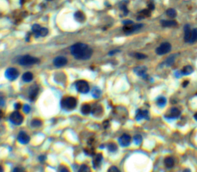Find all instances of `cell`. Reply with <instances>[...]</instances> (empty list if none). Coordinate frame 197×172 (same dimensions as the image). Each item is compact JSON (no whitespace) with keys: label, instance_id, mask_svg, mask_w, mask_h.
Wrapping results in <instances>:
<instances>
[{"label":"cell","instance_id":"44dd1931","mask_svg":"<svg viewBox=\"0 0 197 172\" xmlns=\"http://www.w3.org/2000/svg\"><path fill=\"white\" fill-rule=\"evenodd\" d=\"M164 164L165 166L168 168H171L174 166V160L171 157H167L164 160Z\"/></svg>","mask_w":197,"mask_h":172},{"label":"cell","instance_id":"f1b7e54d","mask_svg":"<svg viewBox=\"0 0 197 172\" xmlns=\"http://www.w3.org/2000/svg\"><path fill=\"white\" fill-rule=\"evenodd\" d=\"M166 15L170 17V18H175V17L176 16V11L175 10L174 8H169V9H167L166 12Z\"/></svg>","mask_w":197,"mask_h":172},{"label":"cell","instance_id":"c3c4849f","mask_svg":"<svg viewBox=\"0 0 197 172\" xmlns=\"http://www.w3.org/2000/svg\"><path fill=\"white\" fill-rule=\"evenodd\" d=\"M0 172H3V168L1 165H0Z\"/></svg>","mask_w":197,"mask_h":172},{"label":"cell","instance_id":"6da1fadb","mask_svg":"<svg viewBox=\"0 0 197 172\" xmlns=\"http://www.w3.org/2000/svg\"><path fill=\"white\" fill-rule=\"evenodd\" d=\"M71 53L76 59L86 60L92 57V50L88 45L79 42L71 46Z\"/></svg>","mask_w":197,"mask_h":172},{"label":"cell","instance_id":"f907efd6","mask_svg":"<svg viewBox=\"0 0 197 172\" xmlns=\"http://www.w3.org/2000/svg\"><path fill=\"white\" fill-rule=\"evenodd\" d=\"M194 118H195L196 120H197V113H196L195 115H194Z\"/></svg>","mask_w":197,"mask_h":172},{"label":"cell","instance_id":"5b68a950","mask_svg":"<svg viewBox=\"0 0 197 172\" xmlns=\"http://www.w3.org/2000/svg\"><path fill=\"white\" fill-rule=\"evenodd\" d=\"M171 48H172V46H171V44H170V42H163L162 44H160V46H158L157 48H156L155 52L159 56L165 55L171 51Z\"/></svg>","mask_w":197,"mask_h":172},{"label":"cell","instance_id":"7c38bea8","mask_svg":"<svg viewBox=\"0 0 197 172\" xmlns=\"http://www.w3.org/2000/svg\"><path fill=\"white\" fill-rule=\"evenodd\" d=\"M30 137L28 134H26L25 132H20L19 133V136H18V141H19V143L21 144H28L30 142Z\"/></svg>","mask_w":197,"mask_h":172},{"label":"cell","instance_id":"3957f363","mask_svg":"<svg viewBox=\"0 0 197 172\" xmlns=\"http://www.w3.org/2000/svg\"><path fill=\"white\" fill-rule=\"evenodd\" d=\"M39 62L38 58L31 57L30 55H25L24 57H21L19 59V63L23 66H31Z\"/></svg>","mask_w":197,"mask_h":172},{"label":"cell","instance_id":"1f68e13d","mask_svg":"<svg viewBox=\"0 0 197 172\" xmlns=\"http://www.w3.org/2000/svg\"><path fill=\"white\" fill-rule=\"evenodd\" d=\"M101 95V91L98 88H95L92 91V96L96 98H98V97H100Z\"/></svg>","mask_w":197,"mask_h":172},{"label":"cell","instance_id":"4dcf8cb0","mask_svg":"<svg viewBox=\"0 0 197 172\" xmlns=\"http://www.w3.org/2000/svg\"><path fill=\"white\" fill-rule=\"evenodd\" d=\"M79 172H91V170L89 166L86 165V164H83V165L80 167Z\"/></svg>","mask_w":197,"mask_h":172},{"label":"cell","instance_id":"7bdbcfd3","mask_svg":"<svg viewBox=\"0 0 197 172\" xmlns=\"http://www.w3.org/2000/svg\"><path fill=\"white\" fill-rule=\"evenodd\" d=\"M4 99H2L0 97V106H2V105H4Z\"/></svg>","mask_w":197,"mask_h":172},{"label":"cell","instance_id":"277c9868","mask_svg":"<svg viewBox=\"0 0 197 172\" xmlns=\"http://www.w3.org/2000/svg\"><path fill=\"white\" fill-rule=\"evenodd\" d=\"M62 106L65 110H72L76 106V100L72 97H66L62 101Z\"/></svg>","mask_w":197,"mask_h":172},{"label":"cell","instance_id":"5bb4252c","mask_svg":"<svg viewBox=\"0 0 197 172\" xmlns=\"http://www.w3.org/2000/svg\"><path fill=\"white\" fill-rule=\"evenodd\" d=\"M151 16V11L149 10V8L147 9H143L141 12H139L137 16V19L138 20H140V19H143L144 18H147V17H150Z\"/></svg>","mask_w":197,"mask_h":172},{"label":"cell","instance_id":"cb8c5ba5","mask_svg":"<svg viewBox=\"0 0 197 172\" xmlns=\"http://www.w3.org/2000/svg\"><path fill=\"white\" fill-rule=\"evenodd\" d=\"M182 75H189L193 72V68L191 66H186L181 70Z\"/></svg>","mask_w":197,"mask_h":172},{"label":"cell","instance_id":"e0dca14e","mask_svg":"<svg viewBox=\"0 0 197 172\" xmlns=\"http://www.w3.org/2000/svg\"><path fill=\"white\" fill-rule=\"evenodd\" d=\"M74 18L76 21L81 23H84L86 20V16L82 12H80V11H78L74 14Z\"/></svg>","mask_w":197,"mask_h":172},{"label":"cell","instance_id":"ac0fdd59","mask_svg":"<svg viewBox=\"0 0 197 172\" xmlns=\"http://www.w3.org/2000/svg\"><path fill=\"white\" fill-rule=\"evenodd\" d=\"M191 34H192V31L189 27V25L187 24L184 27V40L186 42H189V40H190Z\"/></svg>","mask_w":197,"mask_h":172},{"label":"cell","instance_id":"8992f818","mask_svg":"<svg viewBox=\"0 0 197 172\" xmlns=\"http://www.w3.org/2000/svg\"><path fill=\"white\" fill-rule=\"evenodd\" d=\"M76 90L82 93H87L89 91V86L86 80H78L76 83Z\"/></svg>","mask_w":197,"mask_h":172},{"label":"cell","instance_id":"9c48e42d","mask_svg":"<svg viewBox=\"0 0 197 172\" xmlns=\"http://www.w3.org/2000/svg\"><path fill=\"white\" fill-rule=\"evenodd\" d=\"M67 62L68 60L65 57H58L54 59L53 63H54V65L56 67H64L65 65H66Z\"/></svg>","mask_w":197,"mask_h":172},{"label":"cell","instance_id":"836d02e7","mask_svg":"<svg viewBox=\"0 0 197 172\" xmlns=\"http://www.w3.org/2000/svg\"><path fill=\"white\" fill-rule=\"evenodd\" d=\"M42 125V121L40 120H33L32 121V126L35 127H40Z\"/></svg>","mask_w":197,"mask_h":172},{"label":"cell","instance_id":"30bf717a","mask_svg":"<svg viewBox=\"0 0 197 172\" xmlns=\"http://www.w3.org/2000/svg\"><path fill=\"white\" fill-rule=\"evenodd\" d=\"M131 142V137L128 134H123L120 137V143L122 147H127Z\"/></svg>","mask_w":197,"mask_h":172},{"label":"cell","instance_id":"d590c367","mask_svg":"<svg viewBox=\"0 0 197 172\" xmlns=\"http://www.w3.org/2000/svg\"><path fill=\"white\" fill-rule=\"evenodd\" d=\"M134 57L138 59H146V56L143 53H140V52H136V53H135Z\"/></svg>","mask_w":197,"mask_h":172},{"label":"cell","instance_id":"8fae6325","mask_svg":"<svg viewBox=\"0 0 197 172\" xmlns=\"http://www.w3.org/2000/svg\"><path fill=\"white\" fill-rule=\"evenodd\" d=\"M136 119L137 120H140L142 119H149V112L147 110H137L136 115Z\"/></svg>","mask_w":197,"mask_h":172},{"label":"cell","instance_id":"d6a6232c","mask_svg":"<svg viewBox=\"0 0 197 172\" xmlns=\"http://www.w3.org/2000/svg\"><path fill=\"white\" fill-rule=\"evenodd\" d=\"M174 59H175V55H173V56L172 55L171 57H170L167 59H166V64L167 66H171L172 63H173V62H174Z\"/></svg>","mask_w":197,"mask_h":172},{"label":"cell","instance_id":"f35d334b","mask_svg":"<svg viewBox=\"0 0 197 172\" xmlns=\"http://www.w3.org/2000/svg\"><path fill=\"white\" fill-rule=\"evenodd\" d=\"M23 111L25 113H29L30 111V107L28 104H25L23 106Z\"/></svg>","mask_w":197,"mask_h":172},{"label":"cell","instance_id":"83f0119b","mask_svg":"<svg viewBox=\"0 0 197 172\" xmlns=\"http://www.w3.org/2000/svg\"><path fill=\"white\" fill-rule=\"evenodd\" d=\"M166 103V99L163 97H160L158 98L156 101V104L158 105V107H163Z\"/></svg>","mask_w":197,"mask_h":172},{"label":"cell","instance_id":"7dc6e473","mask_svg":"<svg viewBox=\"0 0 197 172\" xmlns=\"http://www.w3.org/2000/svg\"><path fill=\"white\" fill-rule=\"evenodd\" d=\"M2 117H3V113H2V111L0 110V119H2Z\"/></svg>","mask_w":197,"mask_h":172},{"label":"cell","instance_id":"b9f144b4","mask_svg":"<svg viewBox=\"0 0 197 172\" xmlns=\"http://www.w3.org/2000/svg\"><path fill=\"white\" fill-rule=\"evenodd\" d=\"M21 107H22L21 104H20V103H15V108H16L17 110L20 109V108H21Z\"/></svg>","mask_w":197,"mask_h":172},{"label":"cell","instance_id":"8d00e7d4","mask_svg":"<svg viewBox=\"0 0 197 172\" xmlns=\"http://www.w3.org/2000/svg\"><path fill=\"white\" fill-rule=\"evenodd\" d=\"M108 172H121L120 170H119V168H117L115 166H112L111 168H109Z\"/></svg>","mask_w":197,"mask_h":172},{"label":"cell","instance_id":"816d5d0a","mask_svg":"<svg viewBox=\"0 0 197 172\" xmlns=\"http://www.w3.org/2000/svg\"><path fill=\"white\" fill-rule=\"evenodd\" d=\"M47 1H53V0H47Z\"/></svg>","mask_w":197,"mask_h":172},{"label":"cell","instance_id":"2e32d148","mask_svg":"<svg viewBox=\"0 0 197 172\" xmlns=\"http://www.w3.org/2000/svg\"><path fill=\"white\" fill-rule=\"evenodd\" d=\"M160 23L163 27H176L177 25V22L175 20H162Z\"/></svg>","mask_w":197,"mask_h":172},{"label":"cell","instance_id":"ab89813d","mask_svg":"<svg viewBox=\"0 0 197 172\" xmlns=\"http://www.w3.org/2000/svg\"><path fill=\"white\" fill-rule=\"evenodd\" d=\"M86 153H87L89 155H92L94 154V150L92 148H89V149H86Z\"/></svg>","mask_w":197,"mask_h":172},{"label":"cell","instance_id":"ffe728a7","mask_svg":"<svg viewBox=\"0 0 197 172\" xmlns=\"http://www.w3.org/2000/svg\"><path fill=\"white\" fill-rule=\"evenodd\" d=\"M92 113H93V115L97 116V117H98V115H101V114L103 113V107L98 104L95 105V107H93V110H92Z\"/></svg>","mask_w":197,"mask_h":172},{"label":"cell","instance_id":"52a82bcc","mask_svg":"<svg viewBox=\"0 0 197 172\" xmlns=\"http://www.w3.org/2000/svg\"><path fill=\"white\" fill-rule=\"evenodd\" d=\"M23 116L21 113L18 111H15L12 113V114L9 117V120L13 124H15V125H19L21 124L23 122Z\"/></svg>","mask_w":197,"mask_h":172},{"label":"cell","instance_id":"ee69618b","mask_svg":"<svg viewBox=\"0 0 197 172\" xmlns=\"http://www.w3.org/2000/svg\"><path fill=\"white\" fill-rule=\"evenodd\" d=\"M189 84V81H185V82H183V84H182V86L183 87H185V86H187V84Z\"/></svg>","mask_w":197,"mask_h":172},{"label":"cell","instance_id":"4fadbf2b","mask_svg":"<svg viewBox=\"0 0 197 172\" xmlns=\"http://www.w3.org/2000/svg\"><path fill=\"white\" fill-rule=\"evenodd\" d=\"M180 110L176 107H172L171 108L170 111V114L169 116H167L166 117L170 118V119H176V118H178L179 116H180Z\"/></svg>","mask_w":197,"mask_h":172},{"label":"cell","instance_id":"9a60e30c","mask_svg":"<svg viewBox=\"0 0 197 172\" xmlns=\"http://www.w3.org/2000/svg\"><path fill=\"white\" fill-rule=\"evenodd\" d=\"M134 72L137 76L145 78L146 76V68L145 67H138L134 69Z\"/></svg>","mask_w":197,"mask_h":172},{"label":"cell","instance_id":"74e56055","mask_svg":"<svg viewBox=\"0 0 197 172\" xmlns=\"http://www.w3.org/2000/svg\"><path fill=\"white\" fill-rule=\"evenodd\" d=\"M59 172H69V171L65 166H61L59 168Z\"/></svg>","mask_w":197,"mask_h":172},{"label":"cell","instance_id":"60d3db41","mask_svg":"<svg viewBox=\"0 0 197 172\" xmlns=\"http://www.w3.org/2000/svg\"><path fill=\"white\" fill-rule=\"evenodd\" d=\"M148 8H149L150 11L153 10V9L155 8V6H154V4H153V2H150V3L148 4Z\"/></svg>","mask_w":197,"mask_h":172},{"label":"cell","instance_id":"7a4b0ae2","mask_svg":"<svg viewBox=\"0 0 197 172\" xmlns=\"http://www.w3.org/2000/svg\"><path fill=\"white\" fill-rule=\"evenodd\" d=\"M123 24L124 26L122 28V30H123L124 33L127 35H129V34H132L135 32L138 31L143 26V24H134L133 22L130 21V20L124 21Z\"/></svg>","mask_w":197,"mask_h":172},{"label":"cell","instance_id":"4316f807","mask_svg":"<svg viewBox=\"0 0 197 172\" xmlns=\"http://www.w3.org/2000/svg\"><path fill=\"white\" fill-rule=\"evenodd\" d=\"M196 41H197V29H193L192 30V34H191L190 40H189V43H193Z\"/></svg>","mask_w":197,"mask_h":172},{"label":"cell","instance_id":"603a6c76","mask_svg":"<svg viewBox=\"0 0 197 172\" xmlns=\"http://www.w3.org/2000/svg\"><path fill=\"white\" fill-rule=\"evenodd\" d=\"M33 79V75L30 72H26L23 75V80L25 82H30Z\"/></svg>","mask_w":197,"mask_h":172},{"label":"cell","instance_id":"f6af8a7d","mask_svg":"<svg viewBox=\"0 0 197 172\" xmlns=\"http://www.w3.org/2000/svg\"><path fill=\"white\" fill-rule=\"evenodd\" d=\"M46 159V157L45 156H40L39 157V161H44V160Z\"/></svg>","mask_w":197,"mask_h":172},{"label":"cell","instance_id":"e575fe53","mask_svg":"<svg viewBox=\"0 0 197 172\" xmlns=\"http://www.w3.org/2000/svg\"><path fill=\"white\" fill-rule=\"evenodd\" d=\"M108 149L109 150V151H111V152H114L117 150V146L113 144V143H112V144H109L108 145Z\"/></svg>","mask_w":197,"mask_h":172},{"label":"cell","instance_id":"681fc988","mask_svg":"<svg viewBox=\"0 0 197 172\" xmlns=\"http://www.w3.org/2000/svg\"><path fill=\"white\" fill-rule=\"evenodd\" d=\"M183 172H191L190 170H189V169H186V170L183 171Z\"/></svg>","mask_w":197,"mask_h":172},{"label":"cell","instance_id":"7402d4cb","mask_svg":"<svg viewBox=\"0 0 197 172\" xmlns=\"http://www.w3.org/2000/svg\"><path fill=\"white\" fill-rule=\"evenodd\" d=\"M81 111H82V113H83V114H85V115L89 114V113L92 111V108H91L90 105L87 104V103L82 105V108H81Z\"/></svg>","mask_w":197,"mask_h":172},{"label":"cell","instance_id":"d6986e66","mask_svg":"<svg viewBox=\"0 0 197 172\" xmlns=\"http://www.w3.org/2000/svg\"><path fill=\"white\" fill-rule=\"evenodd\" d=\"M102 160H103V155L101 154H98L96 155L95 156V157L93 158V167L95 168H97L99 167V165L101 164V162H102Z\"/></svg>","mask_w":197,"mask_h":172},{"label":"cell","instance_id":"bcb514c9","mask_svg":"<svg viewBox=\"0 0 197 172\" xmlns=\"http://www.w3.org/2000/svg\"><path fill=\"white\" fill-rule=\"evenodd\" d=\"M13 172H22L21 170L19 169V168H15L14 169V171H13Z\"/></svg>","mask_w":197,"mask_h":172},{"label":"cell","instance_id":"f546056e","mask_svg":"<svg viewBox=\"0 0 197 172\" xmlns=\"http://www.w3.org/2000/svg\"><path fill=\"white\" fill-rule=\"evenodd\" d=\"M134 142L136 145H140L141 143L143 142V137L140 135H136L134 137Z\"/></svg>","mask_w":197,"mask_h":172},{"label":"cell","instance_id":"484cf974","mask_svg":"<svg viewBox=\"0 0 197 172\" xmlns=\"http://www.w3.org/2000/svg\"><path fill=\"white\" fill-rule=\"evenodd\" d=\"M48 33H49L48 29H46V28L44 27H41L40 28V30H39L38 33H37V34L36 35V36H37V37H39V36L43 37V36H46V35L48 34Z\"/></svg>","mask_w":197,"mask_h":172},{"label":"cell","instance_id":"ba28073f","mask_svg":"<svg viewBox=\"0 0 197 172\" xmlns=\"http://www.w3.org/2000/svg\"><path fill=\"white\" fill-rule=\"evenodd\" d=\"M19 71L15 68L10 67L7 69L6 71V76L9 80H15L19 76Z\"/></svg>","mask_w":197,"mask_h":172},{"label":"cell","instance_id":"d4e9b609","mask_svg":"<svg viewBox=\"0 0 197 172\" xmlns=\"http://www.w3.org/2000/svg\"><path fill=\"white\" fill-rule=\"evenodd\" d=\"M39 93V88L37 87H34L33 89H32L30 93V98L31 101H34L36 98L37 95Z\"/></svg>","mask_w":197,"mask_h":172}]
</instances>
